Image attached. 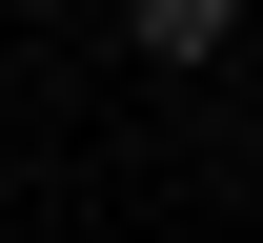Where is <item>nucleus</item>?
<instances>
[{
	"label": "nucleus",
	"instance_id": "nucleus-1",
	"mask_svg": "<svg viewBox=\"0 0 263 243\" xmlns=\"http://www.w3.org/2000/svg\"><path fill=\"white\" fill-rule=\"evenodd\" d=\"M223 21H243V0H122V41H142V61H223Z\"/></svg>",
	"mask_w": 263,
	"mask_h": 243
}]
</instances>
